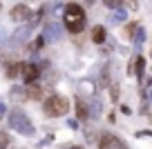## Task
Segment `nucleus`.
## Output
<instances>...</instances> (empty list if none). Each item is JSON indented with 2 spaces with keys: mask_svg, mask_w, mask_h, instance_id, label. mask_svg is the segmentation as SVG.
<instances>
[{
  "mask_svg": "<svg viewBox=\"0 0 152 149\" xmlns=\"http://www.w3.org/2000/svg\"><path fill=\"white\" fill-rule=\"evenodd\" d=\"M27 36H29V27H20L18 31H16L14 36H11V45H14V47H18L23 40H27Z\"/></svg>",
  "mask_w": 152,
  "mask_h": 149,
  "instance_id": "nucleus-7",
  "label": "nucleus"
},
{
  "mask_svg": "<svg viewBox=\"0 0 152 149\" xmlns=\"http://www.w3.org/2000/svg\"><path fill=\"white\" fill-rule=\"evenodd\" d=\"M40 93H43V91H40V89H38V87H34V85H29V89H27V96H29V98H34V100H38V98H40Z\"/></svg>",
  "mask_w": 152,
  "mask_h": 149,
  "instance_id": "nucleus-13",
  "label": "nucleus"
},
{
  "mask_svg": "<svg viewBox=\"0 0 152 149\" xmlns=\"http://www.w3.org/2000/svg\"><path fill=\"white\" fill-rule=\"evenodd\" d=\"M76 116L81 118V120H85V118H87V107L83 103H76Z\"/></svg>",
  "mask_w": 152,
  "mask_h": 149,
  "instance_id": "nucleus-10",
  "label": "nucleus"
},
{
  "mask_svg": "<svg viewBox=\"0 0 152 149\" xmlns=\"http://www.w3.org/2000/svg\"><path fill=\"white\" fill-rule=\"evenodd\" d=\"M72 149H83V147H72Z\"/></svg>",
  "mask_w": 152,
  "mask_h": 149,
  "instance_id": "nucleus-17",
  "label": "nucleus"
},
{
  "mask_svg": "<svg viewBox=\"0 0 152 149\" xmlns=\"http://www.w3.org/2000/svg\"><path fill=\"white\" fill-rule=\"evenodd\" d=\"M20 71H23V78H25V82H27V85H34L38 80V74H40V69H38L34 62H25Z\"/></svg>",
  "mask_w": 152,
  "mask_h": 149,
  "instance_id": "nucleus-5",
  "label": "nucleus"
},
{
  "mask_svg": "<svg viewBox=\"0 0 152 149\" xmlns=\"http://www.w3.org/2000/svg\"><path fill=\"white\" fill-rule=\"evenodd\" d=\"M18 69H23V67H18V62H9V65H7V76L14 78V76L18 74Z\"/></svg>",
  "mask_w": 152,
  "mask_h": 149,
  "instance_id": "nucleus-12",
  "label": "nucleus"
},
{
  "mask_svg": "<svg viewBox=\"0 0 152 149\" xmlns=\"http://www.w3.org/2000/svg\"><path fill=\"white\" fill-rule=\"evenodd\" d=\"M9 16H11V20H16V22H25V20L31 18V9H29L27 5H16Z\"/></svg>",
  "mask_w": 152,
  "mask_h": 149,
  "instance_id": "nucleus-6",
  "label": "nucleus"
},
{
  "mask_svg": "<svg viewBox=\"0 0 152 149\" xmlns=\"http://www.w3.org/2000/svg\"><path fill=\"white\" fill-rule=\"evenodd\" d=\"M63 22L69 31H83L85 27V11H83L81 5H76V2H69L65 7V14H63Z\"/></svg>",
  "mask_w": 152,
  "mask_h": 149,
  "instance_id": "nucleus-1",
  "label": "nucleus"
},
{
  "mask_svg": "<svg viewBox=\"0 0 152 149\" xmlns=\"http://www.w3.org/2000/svg\"><path fill=\"white\" fill-rule=\"evenodd\" d=\"M99 149H123V142L112 134H103L99 140Z\"/></svg>",
  "mask_w": 152,
  "mask_h": 149,
  "instance_id": "nucleus-4",
  "label": "nucleus"
},
{
  "mask_svg": "<svg viewBox=\"0 0 152 149\" xmlns=\"http://www.w3.org/2000/svg\"><path fill=\"white\" fill-rule=\"evenodd\" d=\"M105 5H107V7H114V9H119L121 0H105Z\"/></svg>",
  "mask_w": 152,
  "mask_h": 149,
  "instance_id": "nucleus-16",
  "label": "nucleus"
},
{
  "mask_svg": "<svg viewBox=\"0 0 152 149\" xmlns=\"http://www.w3.org/2000/svg\"><path fill=\"white\" fill-rule=\"evenodd\" d=\"M150 98H152V93H150Z\"/></svg>",
  "mask_w": 152,
  "mask_h": 149,
  "instance_id": "nucleus-18",
  "label": "nucleus"
},
{
  "mask_svg": "<svg viewBox=\"0 0 152 149\" xmlns=\"http://www.w3.org/2000/svg\"><path fill=\"white\" fill-rule=\"evenodd\" d=\"M92 38H94V42H103L105 40V29L103 27H96L94 31H92Z\"/></svg>",
  "mask_w": 152,
  "mask_h": 149,
  "instance_id": "nucleus-9",
  "label": "nucleus"
},
{
  "mask_svg": "<svg viewBox=\"0 0 152 149\" xmlns=\"http://www.w3.org/2000/svg\"><path fill=\"white\" fill-rule=\"evenodd\" d=\"M7 145H9V136L0 134V149H7Z\"/></svg>",
  "mask_w": 152,
  "mask_h": 149,
  "instance_id": "nucleus-14",
  "label": "nucleus"
},
{
  "mask_svg": "<svg viewBox=\"0 0 152 149\" xmlns=\"http://www.w3.org/2000/svg\"><path fill=\"white\" fill-rule=\"evenodd\" d=\"M45 36L52 38V40H56V38H58V27H56V25H49V27L45 29Z\"/></svg>",
  "mask_w": 152,
  "mask_h": 149,
  "instance_id": "nucleus-11",
  "label": "nucleus"
},
{
  "mask_svg": "<svg viewBox=\"0 0 152 149\" xmlns=\"http://www.w3.org/2000/svg\"><path fill=\"white\" fill-rule=\"evenodd\" d=\"M43 109H45L47 116H65L67 109H69V103H67V98H63V96H49L47 100H45Z\"/></svg>",
  "mask_w": 152,
  "mask_h": 149,
  "instance_id": "nucleus-3",
  "label": "nucleus"
},
{
  "mask_svg": "<svg viewBox=\"0 0 152 149\" xmlns=\"http://www.w3.org/2000/svg\"><path fill=\"white\" fill-rule=\"evenodd\" d=\"M143 67H145V58L139 56L137 60H134V69H137V76H139V78H143Z\"/></svg>",
  "mask_w": 152,
  "mask_h": 149,
  "instance_id": "nucleus-8",
  "label": "nucleus"
},
{
  "mask_svg": "<svg viewBox=\"0 0 152 149\" xmlns=\"http://www.w3.org/2000/svg\"><path fill=\"white\" fill-rule=\"evenodd\" d=\"M112 20H125V11H123V9H119L116 14H112Z\"/></svg>",
  "mask_w": 152,
  "mask_h": 149,
  "instance_id": "nucleus-15",
  "label": "nucleus"
},
{
  "mask_svg": "<svg viewBox=\"0 0 152 149\" xmlns=\"http://www.w3.org/2000/svg\"><path fill=\"white\" fill-rule=\"evenodd\" d=\"M9 127L14 131H18V134H23V136H31L34 134L31 120H29L27 114H23L20 109H14V111L9 114Z\"/></svg>",
  "mask_w": 152,
  "mask_h": 149,
  "instance_id": "nucleus-2",
  "label": "nucleus"
}]
</instances>
